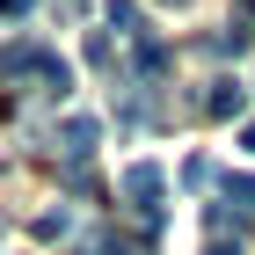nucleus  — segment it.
<instances>
[{
    "label": "nucleus",
    "mask_w": 255,
    "mask_h": 255,
    "mask_svg": "<svg viewBox=\"0 0 255 255\" xmlns=\"http://www.w3.org/2000/svg\"><path fill=\"white\" fill-rule=\"evenodd\" d=\"M0 80H44V95H66V88H73V66H66L51 44L22 37V44L0 51Z\"/></svg>",
    "instance_id": "1"
},
{
    "label": "nucleus",
    "mask_w": 255,
    "mask_h": 255,
    "mask_svg": "<svg viewBox=\"0 0 255 255\" xmlns=\"http://www.w3.org/2000/svg\"><path fill=\"white\" fill-rule=\"evenodd\" d=\"M95 138H102V124H95V117H66V124H59V146H66V160H73V168L95 153Z\"/></svg>",
    "instance_id": "2"
},
{
    "label": "nucleus",
    "mask_w": 255,
    "mask_h": 255,
    "mask_svg": "<svg viewBox=\"0 0 255 255\" xmlns=\"http://www.w3.org/2000/svg\"><path fill=\"white\" fill-rule=\"evenodd\" d=\"M197 110H204V117H219V124H226V117H241V110H248V88H241V80H212V95L197 102Z\"/></svg>",
    "instance_id": "3"
},
{
    "label": "nucleus",
    "mask_w": 255,
    "mask_h": 255,
    "mask_svg": "<svg viewBox=\"0 0 255 255\" xmlns=\"http://www.w3.org/2000/svg\"><path fill=\"white\" fill-rule=\"evenodd\" d=\"M204 255H241V226L219 212V204L204 212Z\"/></svg>",
    "instance_id": "4"
},
{
    "label": "nucleus",
    "mask_w": 255,
    "mask_h": 255,
    "mask_svg": "<svg viewBox=\"0 0 255 255\" xmlns=\"http://www.w3.org/2000/svg\"><path fill=\"white\" fill-rule=\"evenodd\" d=\"M219 212L234 219V226H241V219H255V175H234V182H226V204H219Z\"/></svg>",
    "instance_id": "5"
},
{
    "label": "nucleus",
    "mask_w": 255,
    "mask_h": 255,
    "mask_svg": "<svg viewBox=\"0 0 255 255\" xmlns=\"http://www.w3.org/2000/svg\"><path fill=\"white\" fill-rule=\"evenodd\" d=\"M110 29H117V37H146V29H138V0H110Z\"/></svg>",
    "instance_id": "6"
},
{
    "label": "nucleus",
    "mask_w": 255,
    "mask_h": 255,
    "mask_svg": "<svg viewBox=\"0 0 255 255\" xmlns=\"http://www.w3.org/2000/svg\"><path fill=\"white\" fill-rule=\"evenodd\" d=\"M88 66H102V73L117 66V44H110V29H95V37H88Z\"/></svg>",
    "instance_id": "7"
},
{
    "label": "nucleus",
    "mask_w": 255,
    "mask_h": 255,
    "mask_svg": "<svg viewBox=\"0 0 255 255\" xmlns=\"http://www.w3.org/2000/svg\"><path fill=\"white\" fill-rule=\"evenodd\" d=\"M212 175H219V168H212V153H190V160H182V182H190V190H204Z\"/></svg>",
    "instance_id": "8"
},
{
    "label": "nucleus",
    "mask_w": 255,
    "mask_h": 255,
    "mask_svg": "<svg viewBox=\"0 0 255 255\" xmlns=\"http://www.w3.org/2000/svg\"><path fill=\"white\" fill-rule=\"evenodd\" d=\"M95 255H138V248H131L124 234H110V226H102V234H95Z\"/></svg>",
    "instance_id": "9"
},
{
    "label": "nucleus",
    "mask_w": 255,
    "mask_h": 255,
    "mask_svg": "<svg viewBox=\"0 0 255 255\" xmlns=\"http://www.w3.org/2000/svg\"><path fill=\"white\" fill-rule=\"evenodd\" d=\"M29 7H37V0H0V22H22Z\"/></svg>",
    "instance_id": "10"
},
{
    "label": "nucleus",
    "mask_w": 255,
    "mask_h": 255,
    "mask_svg": "<svg viewBox=\"0 0 255 255\" xmlns=\"http://www.w3.org/2000/svg\"><path fill=\"white\" fill-rule=\"evenodd\" d=\"M234 22H248V37H255V0H234Z\"/></svg>",
    "instance_id": "11"
},
{
    "label": "nucleus",
    "mask_w": 255,
    "mask_h": 255,
    "mask_svg": "<svg viewBox=\"0 0 255 255\" xmlns=\"http://www.w3.org/2000/svg\"><path fill=\"white\" fill-rule=\"evenodd\" d=\"M241 146H248V153H255V124H248V131H241Z\"/></svg>",
    "instance_id": "12"
},
{
    "label": "nucleus",
    "mask_w": 255,
    "mask_h": 255,
    "mask_svg": "<svg viewBox=\"0 0 255 255\" xmlns=\"http://www.w3.org/2000/svg\"><path fill=\"white\" fill-rule=\"evenodd\" d=\"M175 7H182V0H175Z\"/></svg>",
    "instance_id": "13"
}]
</instances>
